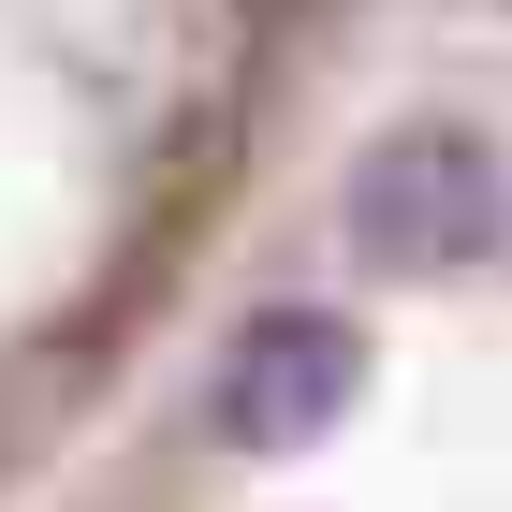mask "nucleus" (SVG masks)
<instances>
[{
    "label": "nucleus",
    "mask_w": 512,
    "mask_h": 512,
    "mask_svg": "<svg viewBox=\"0 0 512 512\" xmlns=\"http://www.w3.org/2000/svg\"><path fill=\"white\" fill-rule=\"evenodd\" d=\"M337 235H352L366 278H454L512 235V161L469 118H395L337 191Z\"/></svg>",
    "instance_id": "f257e3e1"
},
{
    "label": "nucleus",
    "mask_w": 512,
    "mask_h": 512,
    "mask_svg": "<svg viewBox=\"0 0 512 512\" xmlns=\"http://www.w3.org/2000/svg\"><path fill=\"white\" fill-rule=\"evenodd\" d=\"M352 395H366V337L337 308H264L220 352V439L235 454H308V439L352 425Z\"/></svg>",
    "instance_id": "f03ea898"
}]
</instances>
